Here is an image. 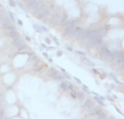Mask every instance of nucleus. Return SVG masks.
Instances as JSON below:
<instances>
[{"instance_id":"f257e3e1","label":"nucleus","mask_w":124,"mask_h":119,"mask_svg":"<svg viewBox=\"0 0 124 119\" xmlns=\"http://www.w3.org/2000/svg\"><path fill=\"white\" fill-rule=\"evenodd\" d=\"M33 52L31 53H21V52H15L14 55L11 58L10 62L12 64V67L14 70L17 72H22L25 68V66L27 65V62L30 60L31 55Z\"/></svg>"},{"instance_id":"f03ea898","label":"nucleus","mask_w":124,"mask_h":119,"mask_svg":"<svg viewBox=\"0 0 124 119\" xmlns=\"http://www.w3.org/2000/svg\"><path fill=\"white\" fill-rule=\"evenodd\" d=\"M66 19L68 17H66L65 11L62 8H56L54 12L51 13L49 21L46 25H48L50 28H58Z\"/></svg>"},{"instance_id":"7ed1b4c3","label":"nucleus","mask_w":124,"mask_h":119,"mask_svg":"<svg viewBox=\"0 0 124 119\" xmlns=\"http://www.w3.org/2000/svg\"><path fill=\"white\" fill-rule=\"evenodd\" d=\"M105 25L108 29H121L124 30V13H116L110 14L106 20Z\"/></svg>"},{"instance_id":"20e7f679","label":"nucleus","mask_w":124,"mask_h":119,"mask_svg":"<svg viewBox=\"0 0 124 119\" xmlns=\"http://www.w3.org/2000/svg\"><path fill=\"white\" fill-rule=\"evenodd\" d=\"M20 74L17 70H11L10 73L0 77V82L4 88H13L14 85L19 81Z\"/></svg>"},{"instance_id":"39448f33","label":"nucleus","mask_w":124,"mask_h":119,"mask_svg":"<svg viewBox=\"0 0 124 119\" xmlns=\"http://www.w3.org/2000/svg\"><path fill=\"white\" fill-rule=\"evenodd\" d=\"M3 102L6 105H14L20 103L17 94L13 88H6L3 92Z\"/></svg>"},{"instance_id":"423d86ee","label":"nucleus","mask_w":124,"mask_h":119,"mask_svg":"<svg viewBox=\"0 0 124 119\" xmlns=\"http://www.w3.org/2000/svg\"><path fill=\"white\" fill-rule=\"evenodd\" d=\"M15 116H19V104L6 105L4 106V117L10 119Z\"/></svg>"},{"instance_id":"0eeeda50","label":"nucleus","mask_w":124,"mask_h":119,"mask_svg":"<svg viewBox=\"0 0 124 119\" xmlns=\"http://www.w3.org/2000/svg\"><path fill=\"white\" fill-rule=\"evenodd\" d=\"M11 70H13L12 64L10 61H1L0 62V77L3 75L10 73Z\"/></svg>"},{"instance_id":"6e6552de","label":"nucleus","mask_w":124,"mask_h":119,"mask_svg":"<svg viewBox=\"0 0 124 119\" xmlns=\"http://www.w3.org/2000/svg\"><path fill=\"white\" fill-rule=\"evenodd\" d=\"M19 116L22 119H31V115H30V112L27 111L25 106L21 103H19Z\"/></svg>"},{"instance_id":"1a4fd4ad","label":"nucleus","mask_w":124,"mask_h":119,"mask_svg":"<svg viewBox=\"0 0 124 119\" xmlns=\"http://www.w3.org/2000/svg\"><path fill=\"white\" fill-rule=\"evenodd\" d=\"M65 1H66V0H52V3L54 4V7H56V8H63Z\"/></svg>"},{"instance_id":"9d476101","label":"nucleus","mask_w":124,"mask_h":119,"mask_svg":"<svg viewBox=\"0 0 124 119\" xmlns=\"http://www.w3.org/2000/svg\"><path fill=\"white\" fill-rule=\"evenodd\" d=\"M120 47H121V50L124 52V36L120 39Z\"/></svg>"},{"instance_id":"9b49d317","label":"nucleus","mask_w":124,"mask_h":119,"mask_svg":"<svg viewBox=\"0 0 124 119\" xmlns=\"http://www.w3.org/2000/svg\"><path fill=\"white\" fill-rule=\"evenodd\" d=\"M1 103H4V102H3V91L0 89V104Z\"/></svg>"},{"instance_id":"f8f14e48","label":"nucleus","mask_w":124,"mask_h":119,"mask_svg":"<svg viewBox=\"0 0 124 119\" xmlns=\"http://www.w3.org/2000/svg\"><path fill=\"white\" fill-rule=\"evenodd\" d=\"M9 3L11 4L12 7H15V3H14V0H9Z\"/></svg>"},{"instance_id":"ddd939ff","label":"nucleus","mask_w":124,"mask_h":119,"mask_svg":"<svg viewBox=\"0 0 124 119\" xmlns=\"http://www.w3.org/2000/svg\"><path fill=\"white\" fill-rule=\"evenodd\" d=\"M10 119H22L20 116H15V117H12V118H10Z\"/></svg>"},{"instance_id":"4468645a","label":"nucleus","mask_w":124,"mask_h":119,"mask_svg":"<svg viewBox=\"0 0 124 119\" xmlns=\"http://www.w3.org/2000/svg\"><path fill=\"white\" fill-rule=\"evenodd\" d=\"M58 56H61L62 55V52H58V54H57Z\"/></svg>"}]
</instances>
